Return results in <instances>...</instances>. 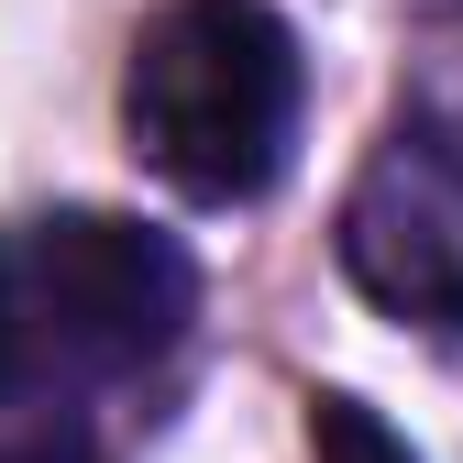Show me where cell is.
I'll use <instances>...</instances> for the list:
<instances>
[{"mask_svg": "<svg viewBox=\"0 0 463 463\" xmlns=\"http://www.w3.org/2000/svg\"><path fill=\"white\" fill-rule=\"evenodd\" d=\"M309 110V55L265 0H165L122 67V144L155 188L199 210H254Z\"/></svg>", "mask_w": 463, "mask_h": 463, "instance_id": "obj_1", "label": "cell"}, {"mask_svg": "<svg viewBox=\"0 0 463 463\" xmlns=\"http://www.w3.org/2000/svg\"><path fill=\"white\" fill-rule=\"evenodd\" d=\"M33 331L67 375H133L165 364L199 320V254L133 210H55L23 243Z\"/></svg>", "mask_w": 463, "mask_h": 463, "instance_id": "obj_2", "label": "cell"}, {"mask_svg": "<svg viewBox=\"0 0 463 463\" xmlns=\"http://www.w3.org/2000/svg\"><path fill=\"white\" fill-rule=\"evenodd\" d=\"M331 254L354 276V298H375L386 320L463 342V122L397 110L342 188Z\"/></svg>", "mask_w": 463, "mask_h": 463, "instance_id": "obj_3", "label": "cell"}, {"mask_svg": "<svg viewBox=\"0 0 463 463\" xmlns=\"http://www.w3.org/2000/svg\"><path fill=\"white\" fill-rule=\"evenodd\" d=\"M309 452H320V463H420L354 386H309Z\"/></svg>", "mask_w": 463, "mask_h": 463, "instance_id": "obj_4", "label": "cell"}, {"mask_svg": "<svg viewBox=\"0 0 463 463\" xmlns=\"http://www.w3.org/2000/svg\"><path fill=\"white\" fill-rule=\"evenodd\" d=\"M23 331H33V298H23V254L0 243V386L23 375Z\"/></svg>", "mask_w": 463, "mask_h": 463, "instance_id": "obj_5", "label": "cell"}, {"mask_svg": "<svg viewBox=\"0 0 463 463\" xmlns=\"http://www.w3.org/2000/svg\"><path fill=\"white\" fill-rule=\"evenodd\" d=\"M0 463H99L89 430H23V441H0Z\"/></svg>", "mask_w": 463, "mask_h": 463, "instance_id": "obj_6", "label": "cell"}]
</instances>
